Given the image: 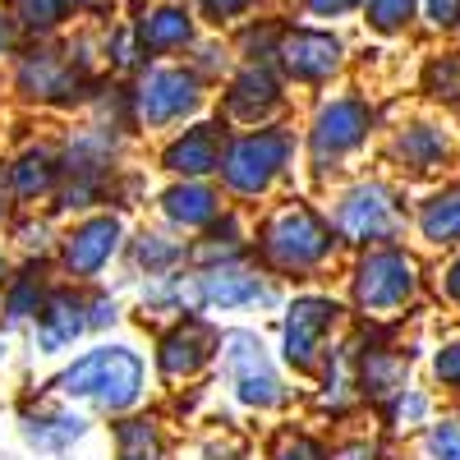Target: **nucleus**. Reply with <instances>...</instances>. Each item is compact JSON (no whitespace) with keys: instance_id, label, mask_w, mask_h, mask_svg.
Listing matches in <instances>:
<instances>
[{"instance_id":"nucleus-7","label":"nucleus","mask_w":460,"mask_h":460,"mask_svg":"<svg viewBox=\"0 0 460 460\" xmlns=\"http://www.w3.org/2000/svg\"><path fill=\"white\" fill-rule=\"evenodd\" d=\"M129 97H134V115H138L143 125L166 129V125L189 120V115L203 106V79H199L194 69L162 65V69H147Z\"/></svg>"},{"instance_id":"nucleus-44","label":"nucleus","mask_w":460,"mask_h":460,"mask_svg":"<svg viewBox=\"0 0 460 460\" xmlns=\"http://www.w3.org/2000/svg\"><path fill=\"white\" fill-rule=\"evenodd\" d=\"M442 295L456 304V309H460V253L447 262V272H442Z\"/></svg>"},{"instance_id":"nucleus-30","label":"nucleus","mask_w":460,"mask_h":460,"mask_svg":"<svg viewBox=\"0 0 460 460\" xmlns=\"http://www.w3.org/2000/svg\"><path fill=\"white\" fill-rule=\"evenodd\" d=\"M382 414H387V424H392V429H419V424H433V419H429V396H424V392H414V387L396 392L387 405H382Z\"/></svg>"},{"instance_id":"nucleus-18","label":"nucleus","mask_w":460,"mask_h":460,"mask_svg":"<svg viewBox=\"0 0 460 460\" xmlns=\"http://www.w3.org/2000/svg\"><path fill=\"white\" fill-rule=\"evenodd\" d=\"M355 387H359L364 401L387 405L396 392L410 387V355H405V350H387V345H373V350L359 355Z\"/></svg>"},{"instance_id":"nucleus-27","label":"nucleus","mask_w":460,"mask_h":460,"mask_svg":"<svg viewBox=\"0 0 460 460\" xmlns=\"http://www.w3.org/2000/svg\"><path fill=\"white\" fill-rule=\"evenodd\" d=\"M184 258H189V249L180 240L162 235V230H143V235L129 244V262L138 267V272H147V277H171Z\"/></svg>"},{"instance_id":"nucleus-28","label":"nucleus","mask_w":460,"mask_h":460,"mask_svg":"<svg viewBox=\"0 0 460 460\" xmlns=\"http://www.w3.org/2000/svg\"><path fill=\"white\" fill-rule=\"evenodd\" d=\"M115 447H120V460H152L162 451V433L152 419H120L115 424Z\"/></svg>"},{"instance_id":"nucleus-12","label":"nucleus","mask_w":460,"mask_h":460,"mask_svg":"<svg viewBox=\"0 0 460 460\" xmlns=\"http://www.w3.org/2000/svg\"><path fill=\"white\" fill-rule=\"evenodd\" d=\"M217 345H221V336H217V327H212L208 318L184 314V318H175L171 332L157 341V368H162L166 382H184V377H194L199 368L212 364Z\"/></svg>"},{"instance_id":"nucleus-8","label":"nucleus","mask_w":460,"mask_h":460,"mask_svg":"<svg viewBox=\"0 0 460 460\" xmlns=\"http://www.w3.org/2000/svg\"><path fill=\"white\" fill-rule=\"evenodd\" d=\"M373 134V106L359 97H336L314 115V129H309V157L318 171L345 162L350 152H359Z\"/></svg>"},{"instance_id":"nucleus-16","label":"nucleus","mask_w":460,"mask_h":460,"mask_svg":"<svg viewBox=\"0 0 460 460\" xmlns=\"http://www.w3.org/2000/svg\"><path fill=\"white\" fill-rule=\"evenodd\" d=\"M88 327V299L74 290H51L42 314H37V350L42 355H65Z\"/></svg>"},{"instance_id":"nucleus-13","label":"nucleus","mask_w":460,"mask_h":460,"mask_svg":"<svg viewBox=\"0 0 460 460\" xmlns=\"http://www.w3.org/2000/svg\"><path fill=\"white\" fill-rule=\"evenodd\" d=\"M19 93L23 97H37V102H56V106H65V102H74L88 84H84V60H69L65 51H56V47H37V51H28L23 60H19Z\"/></svg>"},{"instance_id":"nucleus-32","label":"nucleus","mask_w":460,"mask_h":460,"mask_svg":"<svg viewBox=\"0 0 460 460\" xmlns=\"http://www.w3.org/2000/svg\"><path fill=\"white\" fill-rule=\"evenodd\" d=\"M424 93H433L438 102H460V60L456 56H438L429 69H424Z\"/></svg>"},{"instance_id":"nucleus-29","label":"nucleus","mask_w":460,"mask_h":460,"mask_svg":"<svg viewBox=\"0 0 460 460\" xmlns=\"http://www.w3.org/2000/svg\"><path fill=\"white\" fill-rule=\"evenodd\" d=\"M69 10V0H10L14 23H23L28 32H51Z\"/></svg>"},{"instance_id":"nucleus-37","label":"nucleus","mask_w":460,"mask_h":460,"mask_svg":"<svg viewBox=\"0 0 460 460\" xmlns=\"http://www.w3.org/2000/svg\"><path fill=\"white\" fill-rule=\"evenodd\" d=\"M106 56L120 65V69H129V65L143 56V47H138V37H134V32H115L111 42H106Z\"/></svg>"},{"instance_id":"nucleus-17","label":"nucleus","mask_w":460,"mask_h":460,"mask_svg":"<svg viewBox=\"0 0 460 460\" xmlns=\"http://www.w3.org/2000/svg\"><path fill=\"white\" fill-rule=\"evenodd\" d=\"M281 106V84H277V74L267 69V65H244L235 79H230V88H226V115L235 125H258V120H267Z\"/></svg>"},{"instance_id":"nucleus-11","label":"nucleus","mask_w":460,"mask_h":460,"mask_svg":"<svg viewBox=\"0 0 460 460\" xmlns=\"http://www.w3.org/2000/svg\"><path fill=\"white\" fill-rule=\"evenodd\" d=\"M189 286H194V309H249V304H277V290L267 286L253 267H208V272H194L189 277Z\"/></svg>"},{"instance_id":"nucleus-43","label":"nucleus","mask_w":460,"mask_h":460,"mask_svg":"<svg viewBox=\"0 0 460 460\" xmlns=\"http://www.w3.org/2000/svg\"><path fill=\"white\" fill-rule=\"evenodd\" d=\"M249 0H203V14L208 19H235Z\"/></svg>"},{"instance_id":"nucleus-47","label":"nucleus","mask_w":460,"mask_h":460,"mask_svg":"<svg viewBox=\"0 0 460 460\" xmlns=\"http://www.w3.org/2000/svg\"><path fill=\"white\" fill-rule=\"evenodd\" d=\"M0 281H5V253H0Z\"/></svg>"},{"instance_id":"nucleus-41","label":"nucleus","mask_w":460,"mask_h":460,"mask_svg":"<svg viewBox=\"0 0 460 460\" xmlns=\"http://www.w3.org/2000/svg\"><path fill=\"white\" fill-rule=\"evenodd\" d=\"M47 235H51L47 221H23V226H19V244H23L28 253H42V249H47Z\"/></svg>"},{"instance_id":"nucleus-10","label":"nucleus","mask_w":460,"mask_h":460,"mask_svg":"<svg viewBox=\"0 0 460 460\" xmlns=\"http://www.w3.org/2000/svg\"><path fill=\"white\" fill-rule=\"evenodd\" d=\"M120 244H125V221L115 217V212L84 217L60 240V267H65L69 277H79V281H93L102 267L120 253Z\"/></svg>"},{"instance_id":"nucleus-19","label":"nucleus","mask_w":460,"mask_h":460,"mask_svg":"<svg viewBox=\"0 0 460 460\" xmlns=\"http://www.w3.org/2000/svg\"><path fill=\"white\" fill-rule=\"evenodd\" d=\"M157 203L175 230H208L221 217V194L208 180H175Z\"/></svg>"},{"instance_id":"nucleus-31","label":"nucleus","mask_w":460,"mask_h":460,"mask_svg":"<svg viewBox=\"0 0 460 460\" xmlns=\"http://www.w3.org/2000/svg\"><path fill=\"white\" fill-rule=\"evenodd\" d=\"M419 10V0H364V19L377 32H405Z\"/></svg>"},{"instance_id":"nucleus-35","label":"nucleus","mask_w":460,"mask_h":460,"mask_svg":"<svg viewBox=\"0 0 460 460\" xmlns=\"http://www.w3.org/2000/svg\"><path fill=\"white\" fill-rule=\"evenodd\" d=\"M433 377H438V387L456 392L460 396V336L438 345V355H433Z\"/></svg>"},{"instance_id":"nucleus-45","label":"nucleus","mask_w":460,"mask_h":460,"mask_svg":"<svg viewBox=\"0 0 460 460\" xmlns=\"http://www.w3.org/2000/svg\"><path fill=\"white\" fill-rule=\"evenodd\" d=\"M14 47V14H0V56Z\"/></svg>"},{"instance_id":"nucleus-4","label":"nucleus","mask_w":460,"mask_h":460,"mask_svg":"<svg viewBox=\"0 0 460 460\" xmlns=\"http://www.w3.org/2000/svg\"><path fill=\"white\" fill-rule=\"evenodd\" d=\"M295 157V134L290 129H249L240 138H230L221 152V184L240 199L267 194Z\"/></svg>"},{"instance_id":"nucleus-14","label":"nucleus","mask_w":460,"mask_h":460,"mask_svg":"<svg viewBox=\"0 0 460 460\" xmlns=\"http://www.w3.org/2000/svg\"><path fill=\"white\" fill-rule=\"evenodd\" d=\"M277 56H281L290 79H299V84H327L332 74L341 69L345 47H341V37H332L323 28H295V32H286L277 42Z\"/></svg>"},{"instance_id":"nucleus-48","label":"nucleus","mask_w":460,"mask_h":460,"mask_svg":"<svg viewBox=\"0 0 460 460\" xmlns=\"http://www.w3.org/2000/svg\"><path fill=\"white\" fill-rule=\"evenodd\" d=\"M0 359H5V336H0Z\"/></svg>"},{"instance_id":"nucleus-38","label":"nucleus","mask_w":460,"mask_h":460,"mask_svg":"<svg viewBox=\"0 0 460 460\" xmlns=\"http://www.w3.org/2000/svg\"><path fill=\"white\" fill-rule=\"evenodd\" d=\"M115 318H120V304H115L111 295H93L88 299V327H111Z\"/></svg>"},{"instance_id":"nucleus-46","label":"nucleus","mask_w":460,"mask_h":460,"mask_svg":"<svg viewBox=\"0 0 460 460\" xmlns=\"http://www.w3.org/2000/svg\"><path fill=\"white\" fill-rule=\"evenodd\" d=\"M10 199H14V184H10V171L0 175V221L10 217Z\"/></svg>"},{"instance_id":"nucleus-23","label":"nucleus","mask_w":460,"mask_h":460,"mask_svg":"<svg viewBox=\"0 0 460 460\" xmlns=\"http://www.w3.org/2000/svg\"><path fill=\"white\" fill-rule=\"evenodd\" d=\"M23 438L37 451L60 456L79 438H88V419L84 414H69V410H37V414H23Z\"/></svg>"},{"instance_id":"nucleus-1","label":"nucleus","mask_w":460,"mask_h":460,"mask_svg":"<svg viewBox=\"0 0 460 460\" xmlns=\"http://www.w3.org/2000/svg\"><path fill=\"white\" fill-rule=\"evenodd\" d=\"M56 392L65 401H88L106 414H129L147 392V368L129 345H97L56 377Z\"/></svg>"},{"instance_id":"nucleus-26","label":"nucleus","mask_w":460,"mask_h":460,"mask_svg":"<svg viewBox=\"0 0 460 460\" xmlns=\"http://www.w3.org/2000/svg\"><path fill=\"white\" fill-rule=\"evenodd\" d=\"M47 295H51V290L42 286V267H28V272L10 277V281H5V295H0V314H5V327L37 323Z\"/></svg>"},{"instance_id":"nucleus-25","label":"nucleus","mask_w":460,"mask_h":460,"mask_svg":"<svg viewBox=\"0 0 460 460\" xmlns=\"http://www.w3.org/2000/svg\"><path fill=\"white\" fill-rule=\"evenodd\" d=\"M65 162L56 157L51 147H28L23 157L10 166V184H14V199H47L51 189L60 184Z\"/></svg>"},{"instance_id":"nucleus-22","label":"nucleus","mask_w":460,"mask_h":460,"mask_svg":"<svg viewBox=\"0 0 460 460\" xmlns=\"http://www.w3.org/2000/svg\"><path fill=\"white\" fill-rule=\"evenodd\" d=\"M414 226H419V235H424L429 244H438V249H460V180L433 189V194L419 203Z\"/></svg>"},{"instance_id":"nucleus-2","label":"nucleus","mask_w":460,"mask_h":460,"mask_svg":"<svg viewBox=\"0 0 460 460\" xmlns=\"http://www.w3.org/2000/svg\"><path fill=\"white\" fill-rule=\"evenodd\" d=\"M336 226L323 221L309 203H286L277 212H267V221L258 226V258L286 277H309L336 253Z\"/></svg>"},{"instance_id":"nucleus-42","label":"nucleus","mask_w":460,"mask_h":460,"mask_svg":"<svg viewBox=\"0 0 460 460\" xmlns=\"http://www.w3.org/2000/svg\"><path fill=\"white\" fill-rule=\"evenodd\" d=\"M332 460H382V451H377V442H345V447H336L332 451Z\"/></svg>"},{"instance_id":"nucleus-3","label":"nucleus","mask_w":460,"mask_h":460,"mask_svg":"<svg viewBox=\"0 0 460 460\" xmlns=\"http://www.w3.org/2000/svg\"><path fill=\"white\" fill-rule=\"evenodd\" d=\"M424 277H419V262L401 249V244H377L355 262L350 277V295L359 304V314L368 318H392L401 309H410Z\"/></svg>"},{"instance_id":"nucleus-39","label":"nucleus","mask_w":460,"mask_h":460,"mask_svg":"<svg viewBox=\"0 0 460 460\" xmlns=\"http://www.w3.org/2000/svg\"><path fill=\"white\" fill-rule=\"evenodd\" d=\"M359 5H364V0H304V10L318 14V19H341V14H350Z\"/></svg>"},{"instance_id":"nucleus-33","label":"nucleus","mask_w":460,"mask_h":460,"mask_svg":"<svg viewBox=\"0 0 460 460\" xmlns=\"http://www.w3.org/2000/svg\"><path fill=\"white\" fill-rule=\"evenodd\" d=\"M429 460H460V419H433L424 429Z\"/></svg>"},{"instance_id":"nucleus-5","label":"nucleus","mask_w":460,"mask_h":460,"mask_svg":"<svg viewBox=\"0 0 460 460\" xmlns=\"http://www.w3.org/2000/svg\"><path fill=\"white\" fill-rule=\"evenodd\" d=\"M221 373L230 382V392H235L240 405L249 410H277L286 405V382L272 364V355H267V345L258 341V332H244V327H230L221 332Z\"/></svg>"},{"instance_id":"nucleus-15","label":"nucleus","mask_w":460,"mask_h":460,"mask_svg":"<svg viewBox=\"0 0 460 460\" xmlns=\"http://www.w3.org/2000/svg\"><path fill=\"white\" fill-rule=\"evenodd\" d=\"M221 125H189L184 134H175L162 152V166L180 180H208L221 171Z\"/></svg>"},{"instance_id":"nucleus-34","label":"nucleus","mask_w":460,"mask_h":460,"mask_svg":"<svg viewBox=\"0 0 460 460\" xmlns=\"http://www.w3.org/2000/svg\"><path fill=\"white\" fill-rule=\"evenodd\" d=\"M272 460H332V451H327L318 438H309V433H286V438L277 442Z\"/></svg>"},{"instance_id":"nucleus-20","label":"nucleus","mask_w":460,"mask_h":460,"mask_svg":"<svg viewBox=\"0 0 460 460\" xmlns=\"http://www.w3.org/2000/svg\"><path fill=\"white\" fill-rule=\"evenodd\" d=\"M447 152H451V138L447 129L438 125H401L396 138H392V162L410 175H433L442 162H447Z\"/></svg>"},{"instance_id":"nucleus-36","label":"nucleus","mask_w":460,"mask_h":460,"mask_svg":"<svg viewBox=\"0 0 460 460\" xmlns=\"http://www.w3.org/2000/svg\"><path fill=\"white\" fill-rule=\"evenodd\" d=\"M102 189H106L102 180H74L65 194H60V208H69V212L79 208V212H84V208H93V203L102 199Z\"/></svg>"},{"instance_id":"nucleus-40","label":"nucleus","mask_w":460,"mask_h":460,"mask_svg":"<svg viewBox=\"0 0 460 460\" xmlns=\"http://www.w3.org/2000/svg\"><path fill=\"white\" fill-rule=\"evenodd\" d=\"M424 10L438 28H460V0H424Z\"/></svg>"},{"instance_id":"nucleus-21","label":"nucleus","mask_w":460,"mask_h":460,"mask_svg":"<svg viewBox=\"0 0 460 460\" xmlns=\"http://www.w3.org/2000/svg\"><path fill=\"white\" fill-rule=\"evenodd\" d=\"M134 37H138L143 56H171V51H184L194 42V19L180 5H152L138 14Z\"/></svg>"},{"instance_id":"nucleus-9","label":"nucleus","mask_w":460,"mask_h":460,"mask_svg":"<svg viewBox=\"0 0 460 460\" xmlns=\"http://www.w3.org/2000/svg\"><path fill=\"white\" fill-rule=\"evenodd\" d=\"M341 323V304L327 299V295H299L290 309H286V323H281V355L290 368L309 373L323 364L327 355V336L336 332Z\"/></svg>"},{"instance_id":"nucleus-6","label":"nucleus","mask_w":460,"mask_h":460,"mask_svg":"<svg viewBox=\"0 0 460 460\" xmlns=\"http://www.w3.org/2000/svg\"><path fill=\"white\" fill-rule=\"evenodd\" d=\"M332 226H336V235L341 240H355V244H392L401 230H405V208L396 199V189L392 184H382V180H364L355 189H345L336 212H332Z\"/></svg>"},{"instance_id":"nucleus-24","label":"nucleus","mask_w":460,"mask_h":460,"mask_svg":"<svg viewBox=\"0 0 460 460\" xmlns=\"http://www.w3.org/2000/svg\"><path fill=\"white\" fill-rule=\"evenodd\" d=\"M111 157H115V134H111L106 125H93V129H84V134L69 138V147H65L60 162H65V171H69L74 180H106Z\"/></svg>"}]
</instances>
